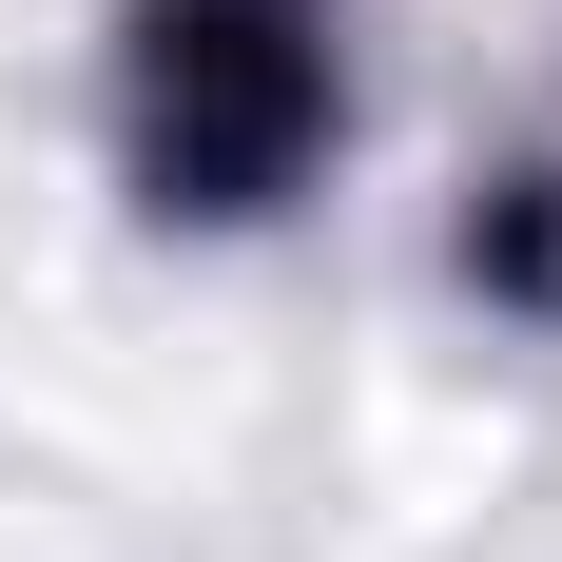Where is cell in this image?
Instances as JSON below:
<instances>
[{"label": "cell", "instance_id": "obj_1", "mask_svg": "<svg viewBox=\"0 0 562 562\" xmlns=\"http://www.w3.org/2000/svg\"><path fill=\"white\" fill-rule=\"evenodd\" d=\"M311 116H330L311 0H156V40H136V156H156V194L252 214L311 156Z\"/></svg>", "mask_w": 562, "mask_h": 562}]
</instances>
